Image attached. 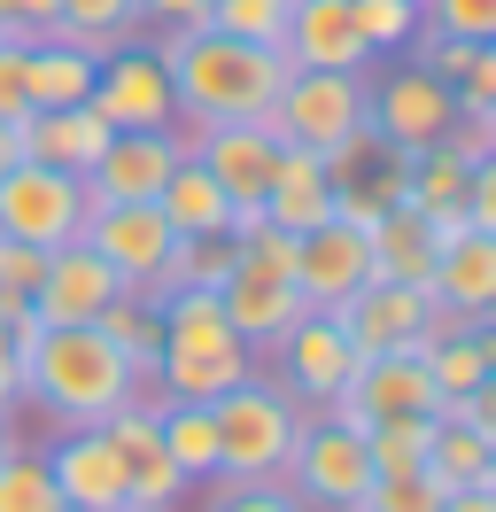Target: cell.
Listing matches in <instances>:
<instances>
[{
  "instance_id": "cell-21",
  "label": "cell",
  "mask_w": 496,
  "mask_h": 512,
  "mask_svg": "<svg viewBox=\"0 0 496 512\" xmlns=\"http://www.w3.org/2000/svg\"><path fill=\"white\" fill-rule=\"evenodd\" d=\"M341 396H349L365 419H403V412H434V404H442V388H434L427 357H411V350L365 357V365L349 373V388H341Z\"/></svg>"
},
{
  "instance_id": "cell-49",
  "label": "cell",
  "mask_w": 496,
  "mask_h": 512,
  "mask_svg": "<svg viewBox=\"0 0 496 512\" xmlns=\"http://www.w3.org/2000/svg\"><path fill=\"white\" fill-rule=\"evenodd\" d=\"M8 163H24V148H16V125H0V171Z\"/></svg>"
},
{
  "instance_id": "cell-36",
  "label": "cell",
  "mask_w": 496,
  "mask_h": 512,
  "mask_svg": "<svg viewBox=\"0 0 496 512\" xmlns=\"http://www.w3.org/2000/svg\"><path fill=\"white\" fill-rule=\"evenodd\" d=\"M349 16H357V32H365L372 55L411 47V32L427 24V8H419V0H349Z\"/></svg>"
},
{
  "instance_id": "cell-2",
  "label": "cell",
  "mask_w": 496,
  "mask_h": 512,
  "mask_svg": "<svg viewBox=\"0 0 496 512\" xmlns=\"http://www.w3.org/2000/svg\"><path fill=\"white\" fill-rule=\"evenodd\" d=\"M140 396V373L101 326H39L24 350V404L55 419V427H101V419Z\"/></svg>"
},
{
  "instance_id": "cell-52",
  "label": "cell",
  "mask_w": 496,
  "mask_h": 512,
  "mask_svg": "<svg viewBox=\"0 0 496 512\" xmlns=\"http://www.w3.org/2000/svg\"><path fill=\"white\" fill-rule=\"evenodd\" d=\"M124 512H140V505H124Z\"/></svg>"
},
{
  "instance_id": "cell-47",
  "label": "cell",
  "mask_w": 496,
  "mask_h": 512,
  "mask_svg": "<svg viewBox=\"0 0 496 512\" xmlns=\"http://www.w3.org/2000/svg\"><path fill=\"white\" fill-rule=\"evenodd\" d=\"M442 512H496V481H481V489H450Z\"/></svg>"
},
{
  "instance_id": "cell-15",
  "label": "cell",
  "mask_w": 496,
  "mask_h": 512,
  "mask_svg": "<svg viewBox=\"0 0 496 512\" xmlns=\"http://www.w3.org/2000/svg\"><path fill=\"white\" fill-rule=\"evenodd\" d=\"M179 156L186 132H109V148L86 163V194L93 202H155Z\"/></svg>"
},
{
  "instance_id": "cell-25",
  "label": "cell",
  "mask_w": 496,
  "mask_h": 512,
  "mask_svg": "<svg viewBox=\"0 0 496 512\" xmlns=\"http://www.w3.org/2000/svg\"><path fill=\"white\" fill-rule=\"evenodd\" d=\"M93 70H101V55L78 47L70 32L31 39V47H24V94H31V109H78V101L93 94Z\"/></svg>"
},
{
  "instance_id": "cell-35",
  "label": "cell",
  "mask_w": 496,
  "mask_h": 512,
  "mask_svg": "<svg viewBox=\"0 0 496 512\" xmlns=\"http://www.w3.org/2000/svg\"><path fill=\"white\" fill-rule=\"evenodd\" d=\"M295 24V0H210V32H233L248 47H279Z\"/></svg>"
},
{
  "instance_id": "cell-28",
  "label": "cell",
  "mask_w": 496,
  "mask_h": 512,
  "mask_svg": "<svg viewBox=\"0 0 496 512\" xmlns=\"http://www.w3.org/2000/svg\"><path fill=\"white\" fill-rule=\"evenodd\" d=\"M155 427H163V450L179 481H210L217 474V419L210 404H155Z\"/></svg>"
},
{
  "instance_id": "cell-3",
  "label": "cell",
  "mask_w": 496,
  "mask_h": 512,
  "mask_svg": "<svg viewBox=\"0 0 496 512\" xmlns=\"http://www.w3.org/2000/svg\"><path fill=\"white\" fill-rule=\"evenodd\" d=\"M217 419V481H272L287 474V450L303 435V404L279 381L248 373L241 388H225L210 404Z\"/></svg>"
},
{
  "instance_id": "cell-10",
  "label": "cell",
  "mask_w": 496,
  "mask_h": 512,
  "mask_svg": "<svg viewBox=\"0 0 496 512\" xmlns=\"http://www.w3.org/2000/svg\"><path fill=\"white\" fill-rule=\"evenodd\" d=\"M272 350H279V388H287L303 412H318L326 396H341V388H349V373L365 365V357H357V342L341 334L334 311H303V319L287 326Z\"/></svg>"
},
{
  "instance_id": "cell-7",
  "label": "cell",
  "mask_w": 496,
  "mask_h": 512,
  "mask_svg": "<svg viewBox=\"0 0 496 512\" xmlns=\"http://www.w3.org/2000/svg\"><path fill=\"white\" fill-rule=\"evenodd\" d=\"M365 117H372V140H380V148L419 156V148H442V132L458 125V94H450L434 70L403 63V70H388V78H372Z\"/></svg>"
},
{
  "instance_id": "cell-26",
  "label": "cell",
  "mask_w": 496,
  "mask_h": 512,
  "mask_svg": "<svg viewBox=\"0 0 496 512\" xmlns=\"http://www.w3.org/2000/svg\"><path fill=\"white\" fill-rule=\"evenodd\" d=\"M434 225H427V210H411V202H396V210H380L372 218V272L380 280H403V288H419L427 295L434 288Z\"/></svg>"
},
{
  "instance_id": "cell-29",
  "label": "cell",
  "mask_w": 496,
  "mask_h": 512,
  "mask_svg": "<svg viewBox=\"0 0 496 512\" xmlns=\"http://www.w3.org/2000/svg\"><path fill=\"white\" fill-rule=\"evenodd\" d=\"M93 326H101V334H109V342L124 350V365L140 373V388H155V357H163V319H155V303H140V295L124 288Z\"/></svg>"
},
{
  "instance_id": "cell-13",
  "label": "cell",
  "mask_w": 496,
  "mask_h": 512,
  "mask_svg": "<svg viewBox=\"0 0 496 512\" xmlns=\"http://www.w3.org/2000/svg\"><path fill=\"white\" fill-rule=\"evenodd\" d=\"M117 295H124V280L86 241H62V249H47V272H39V288H31V319L39 326H93Z\"/></svg>"
},
{
  "instance_id": "cell-4",
  "label": "cell",
  "mask_w": 496,
  "mask_h": 512,
  "mask_svg": "<svg viewBox=\"0 0 496 512\" xmlns=\"http://www.w3.org/2000/svg\"><path fill=\"white\" fill-rule=\"evenodd\" d=\"M365 94H372L365 70H287V86H279V101H272V132L287 148H310V156L334 163L349 140L372 132Z\"/></svg>"
},
{
  "instance_id": "cell-45",
  "label": "cell",
  "mask_w": 496,
  "mask_h": 512,
  "mask_svg": "<svg viewBox=\"0 0 496 512\" xmlns=\"http://www.w3.org/2000/svg\"><path fill=\"white\" fill-rule=\"evenodd\" d=\"M24 404V350H16V334L0 319V412H16Z\"/></svg>"
},
{
  "instance_id": "cell-14",
  "label": "cell",
  "mask_w": 496,
  "mask_h": 512,
  "mask_svg": "<svg viewBox=\"0 0 496 512\" xmlns=\"http://www.w3.org/2000/svg\"><path fill=\"white\" fill-rule=\"evenodd\" d=\"M78 241L117 272L124 288H140V280H155V264L171 249V218H163L155 202H93Z\"/></svg>"
},
{
  "instance_id": "cell-46",
  "label": "cell",
  "mask_w": 496,
  "mask_h": 512,
  "mask_svg": "<svg viewBox=\"0 0 496 512\" xmlns=\"http://www.w3.org/2000/svg\"><path fill=\"white\" fill-rule=\"evenodd\" d=\"M140 16H148V24H186V32H194V24H210V0H140Z\"/></svg>"
},
{
  "instance_id": "cell-40",
  "label": "cell",
  "mask_w": 496,
  "mask_h": 512,
  "mask_svg": "<svg viewBox=\"0 0 496 512\" xmlns=\"http://www.w3.org/2000/svg\"><path fill=\"white\" fill-rule=\"evenodd\" d=\"M427 8V24L434 32H450V39H496V0H419Z\"/></svg>"
},
{
  "instance_id": "cell-42",
  "label": "cell",
  "mask_w": 496,
  "mask_h": 512,
  "mask_svg": "<svg viewBox=\"0 0 496 512\" xmlns=\"http://www.w3.org/2000/svg\"><path fill=\"white\" fill-rule=\"evenodd\" d=\"M450 94H458V109H496V39L473 47V70H465Z\"/></svg>"
},
{
  "instance_id": "cell-9",
  "label": "cell",
  "mask_w": 496,
  "mask_h": 512,
  "mask_svg": "<svg viewBox=\"0 0 496 512\" xmlns=\"http://www.w3.org/2000/svg\"><path fill=\"white\" fill-rule=\"evenodd\" d=\"M93 109L109 117V132H179V101H171V70L148 47H109L93 70Z\"/></svg>"
},
{
  "instance_id": "cell-16",
  "label": "cell",
  "mask_w": 496,
  "mask_h": 512,
  "mask_svg": "<svg viewBox=\"0 0 496 512\" xmlns=\"http://www.w3.org/2000/svg\"><path fill=\"white\" fill-rule=\"evenodd\" d=\"M217 303H225V319H233V334H241L248 350H272L279 334H287V326H295V319L310 311V303H303V288H295V272L248 264V256H233V272H225Z\"/></svg>"
},
{
  "instance_id": "cell-17",
  "label": "cell",
  "mask_w": 496,
  "mask_h": 512,
  "mask_svg": "<svg viewBox=\"0 0 496 512\" xmlns=\"http://www.w3.org/2000/svg\"><path fill=\"white\" fill-rule=\"evenodd\" d=\"M186 148L202 156V171H210L233 202H264V187H272L279 148H287V140L272 132V117H248V125H202Z\"/></svg>"
},
{
  "instance_id": "cell-38",
  "label": "cell",
  "mask_w": 496,
  "mask_h": 512,
  "mask_svg": "<svg viewBox=\"0 0 496 512\" xmlns=\"http://www.w3.org/2000/svg\"><path fill=\"white\" fill-rule=\"evenodd\" d=\"M39 272H47V249H31V241H8V233H0V319L31 311Z\"/></svg>"
},
{
  "instance_id": "cell-30",
  "label": "cell",
  "mask_w": 496,
  "mask_h": 512,
  "mask_svg": "<svg viewBox=\"0 0 496 512\" xmlns=\"http://www.w3.org/2000/svg\"><path fill=\"white\" fill-rule=\"evenodd\" d=\"M365 458L372 474H411L434 458V412H403V419H372L365 427Z\"/></svg>"
},
{
  "instance_id": "cell-19",
  "label": "cell",
  "mask_w": 496,
  "mask_h": 512,
  "mask_svg": "<svg viewBox=\"0 0 496 512\" xmlns=\"http://www.w3.org/2000/svg\"><path fill=\"white\" fill-rule=\"evenodd\" d=\"M47 474H55V497L78 512H124V466L101 427H62V443L47 450Z\"/></svg>"
},
{
  "instance_id": "cell-18",
  "label": "cell",
  "mask_w": 496,
  "mask_h": 512,
  "mask_svg": "<svg viewBox=\"0 0 496 512\" xmlns=\"http://www.w3.org/2000/svg\"><path fill=\"white\" fill-rule=\"evenodd\" d=\"M427 295H434V311H442V319H458V326L496 319V233L465 225L458 241H442Z\"/></svg>"
},
{
  "instance_id": "cell-6",
  "label": "cell",
  "mask_w": 496,
  "mask_h": 512,
  "mask_svg": "<svg viewBox=\"0 0 496 512\" xmlns=\"http://www.w3.org/2000/svg\"><path fill=\"white\" fill-rule=\"evenodd\" d=\"M372 481V458H365V435L334 427L326 412H303V435L287 450V489L303 497V512H349Z\"/></svg>"
},
{
  "instance_id": "cell-43",
  "label": "cell",
  "mask_w": 496,
  "mask_h": 512,
  "mask_svg": "<svg viewBox=\"0 0 496 512\" xmlns=\"http://www.w3.org/2000/svg\"><path fill=\"white\" fill-rule=\"evenodd\" d=\"M465 218L481 225V233H496V156H481L465 171Z\"/></svg>"
},
{
  "instance_id": "cell-1",
  "label": "cell",
  "mask_w": 496,
  "mask_h": 512,
  "mask_svg": "<svg viewBox=\"0 0 496 512\" xmlns=\"http://www.w3.org/2000/svg\"><path fill=\"white\" fill-rule=\"evenodd\" d=\"M155 63L171 70V101H179V125H248V117H272L279 86H287V55L279 47H248L233 32H210V24H171V32L148 47Z\"/></svg>"
},
{
  "instance_id": "cell-32",
  "label": "cell",
  "mask_w": 496,
  "mask_h": 512,
  "mask_svg": "<svg viewBox=\"0 0 496 512\" xmlns=\"http://www.w3.org/2000/svg\"><path fill=\"white\" fill-rule=\"evenodd\" d=\"M442 497H450V481L434 466H411V474H372L349 512H442Z\"/></svg>"
},
{
  "instance_id": "cell-23",
  "label": "cell",
  "mask_w": 496,
  "mask_h": 512,
  "mask_svg": "<svg viewBox=\"0 0 496 512\" xmlns=\"http://www.w3.org/2000/svg\"><path fill=\"white\" fill-rule=\"evenodd\" d=\"M264 218L287 225V233H310V225L334 218V171H326V156L279 148V171H272V187H264Z\"/></svg>"
},
{
  "instance_id": "cell-27",
  "label": "cell",
  "mask_w": 496,
  "mask_h": 512,
  "mask_svg": "<svg viewBox=\"0 0 496 512\" xmlns=\"http://www.w3.org/2000/svg\"><path fill=\"white\" fill-rule=\"evenodd\" d=\"M155 210L171 218V233H194V241H210V233H225V225H233V194L217 187L210 171H202V156L186 148V156L171 163L163 194H155Z\"/></svg>"
},
{
  "instance_id": "cell-11",
  "label": "cell",
  "mask_w": 496,
  "mask_h": 512,
  "mask_svg": "<svg viewBox=\"0 0 496 512\" xmlns=\"http://www.w3.org/2000/svg\"><path fill=\"white\" fill-rule=\"evenodd\" d=\"M365 280H380V272H372V233L365 225L326 218V225H310V233H295V288H303L310 311H341Z\"/></svg>"
},
{
  "instance_id": "cell-50",
  "label": "cell",
  "mask_w": 496,
  "mask_h": 512,
  "mask_svg": "<svg viewBox=\"0 0 496 512\" xmlns=\"http://www.w3.org/2000/svg\"><path fill=\"white\" fill-rule=\"evenodd\" d=\"M16 450H24L16 443V412H0V458H16Z\"/></svg>"
},
{
  "instance_id": "cell-44",
  "label": "cell",
  "mask_w": 496,
  "mask_h": 512,
  "mask_svg": "<svg viewBox=\"0 0 496 512\" xmlns=\"http://www.w3.org/2000/svg\"><path fill=\"white\" fill-rule=\"evenodd\" d=\"M31 109V94H24V47H0V125H16Z\"/></svg>"
},
{
  "instance_id": "cell-51",
  "label": "cell",
  "mask_w": 496,
  "mask_h": 512,
  "mask_svg": "<svg viewBox=\"0 0 496 512\" xmlns=\"http://www.w3.org/2000/svg\"><path fill=\"white\" fill-rule=\"evenodd\" d=\"M489 481H496V443H489Z\"/></svg>"
},
{
  "instance_id": "cell-33",
  "label": "cell",
  "mask_w": 496,
  "mask_h": 512,
  "mask_svg": "<svg viewBox=\"0 0 496 512\" xmlns=\"http://www.w3.org/2000/svg\"><path fill=\"white\" fill-rule=\"evenodd\" d=\"M465 171H473V163H458L450 148H419V156H411V179H403V202H411V210H465Z\"/></svg>"
},
{
  "instance_id": "cell-48",
  "label": "cell",
  "mask_w": 496,
  "mask_h": 512,
  "mask_svg": "<svg viewBox=\"0 0 496 512\" xmlns=\"http://www.w3.org/2000/svg\"><path fill=\"white\" fill-rule=\"evenodd\" d=\"M465 334H473V350H481V365H489V381H496V319L465 326Z\"/></svg>"
},
{
  "instance_id": "cell-24",
  "label": "cell",
  "mask_w": 496,
  "mask_h": 512,
  "mask_svg": "<svg viewBox=\"0 0 496 512\" xmlns=\"http://www.w3.org/2000/svg\"><path fill=\"white\" fill-rule=\"evenodd\" d=\"M256 373V350H163L155 357V396L163 404H217L225 388H241Z\"/></svg>"
},
{
  "instance_id": "cell-8",
  "label": "cell",
  "mask_w": 496,
  "mask_h": 512,
  "mask_svg": "<svg viewBox=\"0 0 496 512\" xmlns=\"http://www.w3.org/2000/svg\"><path fill=\"white\" fill-rule=\"evenodd\" d=\"M155 404L163 396H132V404H117V412L101 419V435H109V450H117V466H124V505H140V512H171L186 497V481L179 466H171V450H163V427H155Z\"/></svg>"
},
{
  "instance_id": "cell-37",
  "label": "cell",
  "mask_w": 496,
  "mask_h": 512,
  "mask_svg": "<svg viewBox=\"0 0 496 512\" xmlns=\"http://www.w3.org/2000/svg\"><path fill=\"white\" fill-rule=\"evenodd\" d=\"M0 512H62L55 474H47V458H31V450L0 458Z\"/></svg>"
},
{
  "instance_id": "cell-12",
  "label": "cell",
  "mask_w": 496,
  "mask_h": 512,
  "mask_svg": "<svg viewBox=\"0 0 496 512\" xmlns=\"http://www.w3.org/2000/svg\"><path fill=\"white\" fill-rule=\"evenodd\" d=\"M341 334L357 342V357H380V350H427V326H434V295L403 288V280H365V288L349 295L334 311Z\"/></svg>"
},
{
  "instance_id": "cell-41",
  "label": "cell",
  "mask_w": 496,
  "mask_h": 512,
  "mask_svg": "<svg viewBox=\"0 0 496 512\" xmlns=\"http://www.w3.org/2000/svg\"><path fill=\"white\" fill-rule=\"evenodd\" d=\"M442 148L458 163H481V156H496V109H458V125L442 132Z\"/></svg>"
},
{
  "instance_id": "cell-20",
  "label": "cell",
  "mask_w": 496,
  "mask_h": 512,
  "mask_svg": "<svg viewBox=\"0 0 496 512\" xmlns=\"http://www.w3.org/2000/svg\"><path fill=\"white\" fill-rule=\"evenodd\" d=\"M279 55H287V70H372V47L349 16V0H295Z\"/></svg>"
},
{
  "instance_id": "cell-39",
  "label": "cell",
  "mask_w": 496,
  "mask_h": 512,
  "mask_svg": "<svg viewBox=\"0 0 496 512\" xmlns=\"http://www.w3.org/2000/svg\"><path fill=\"white\" fill-rule=\"evenodd\" d=\"M202 512H303V497L287 489V474H272V481H217V497Z\"/></svg>"
},
{
  "instance_id": "cell-22",
  "label": "cell",
  "mask_w": 496,
  "mask_h": 512,
  "mask_svg": "<svg viewBox=\"0 0 496 512\" xmlns=\"http://www.w3.org/2000/svg\"><path fill=\"white\" fill-rule=\"evenodd\" d=\"M16 148H24V163H62V171L86 179V163L109 148V117L93 101H78V109H24L16 117Z\"/></svg>"
},
{
  "instance_id": "cell-5",
  "label": "cell",
  "mask_w": 496,
  "mask_h": 512,
  "mask_svg": "<svg viewBox=\"0 0 496 512\" xmlns=\"http://www.w3.org/2000/svg\"><path fill=\"white\" fill-rule=\"evenodd\" d=\"M93 194L78 171L62 163H8L0 171V233L8 241H31V249H62L86 233Z\"/></svg>"
},
{
  "instance_id": "cell-31",
  "label": "cell",
  "mask_w": 496,
  "mask_h": 512,
  "mask_svg": "<svg viewBox=\"0 0 496 512\" xmlns=\"http://www.w3.org/2000/svg\"><path fill=\"white\" fill-rule=\"evenodd\" d=\"M132 24H140V0H62L55 8V32H70L78 47H93V55L124 47Z\"/></svg>"
},
{
  "instance_id": "cell-34",
  "label": "cell",
  "mask_w": 496,
  "mask_h": 512,
  "mask_svg": "<svg viewBox=\"0 0 496 512\" xmlns=\"http://www.w3.org/2000/svg\"><path fill=\"white\" fill-rule=\"evenodd\" d=\"M427 466L450 481V489H481V481H489V435H473L458 419H434V458Z\"/></svg>"
}]
</instances>
